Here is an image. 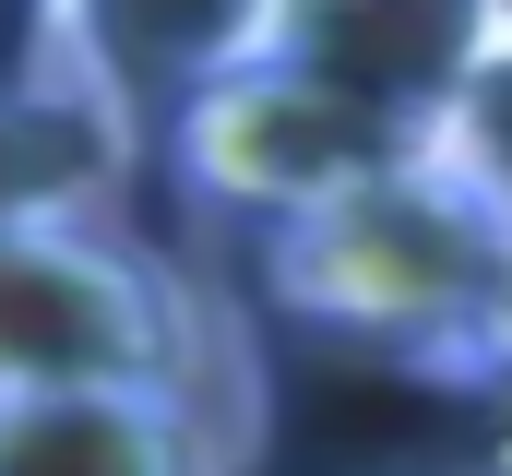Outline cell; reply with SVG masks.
Here are the masks:
<instances>
[{"instance_id": "cell-1", "label": "cell", "mask_w": 512, "mask_h": 476, "mask_svg": "<svg viewBox=\"0 0 512 476\" xmlns=\"http://www.w3.org/2000/svg\"><path fill=\"white\" fill-rule=\"evenodd\" d=\"M501 274H512V215L441 143L262 238V298L286 322H310L322 346L417 357V369H489Z\"/></svg>"}, {"instance_id": "cell-2", "label": "cell", "mask_w": 512, "mask_h": 476, "mask_svg": "<svg viewBox=\"0 0 512 476\" xmlns=\"http://www.w3.org/2000/svg\"><path fill=\"white\" fill-rule=\"evenodd\" d=\"M0 393H227L251 405L239 310L120 215L0 227Z\"/></svg>"}, {"instance_id": "cell-3", "label": "cell", "mask_w": 512, "mask_h": 476, "mask_svg": "<svg viewBox=\"0 0 512 476\" xmlns=\"http://www.w3.org/2000/svg\"><path fill=\"white\" fill-rule=\"evenodd\" d=\"M167 155H179V179L215 215H262V238H274V227H298V215H322V203H346V191H370V179H393L429 143L405 119L358 108L346 84H322V72L251 48L239 24H215L203 60L179 72Z\"/></svg>"}, {"instance_id": "cell-4", "label": "cell", "mask_w": 512, "mask_h": 476, "mask_svg": "<svg viewBox=\"0 0 512 476\" xmlns=\"http://www.w3.org/2000/svg\"><path fill=\"white\" fill-rule=\"evenodd\" d=\"M143 167V108L96 24H24L0 60V227L24 215H120Z\"/></svg>"}, {"instance_id": "cell-5", "label": "cell", "mask_w": 512, "mask_h": 476, "mask_svg": "<svg viewBox=\"0 0 512 476\" xmlns=\"http://www.w3.org/2000/svg\"><path fill=\"white\" fill-rule=\"evenodd\" d=\"M239 36L298 60V72H322V84H346L358 108L405 119L417 143H441L465 84L489 72L501 12H429V0H334L322 12V0H298V12H239Z\"/></svg>"}, {"instance_id": "cell-6", "label": "cell", "mask_w": 512, "mask_h": 476, "mask_svg": "<svg viewBox=\"0 0 512 476\" xmlns=\"http://www.w3.org/2000/svg\"><path fill=\"white\" fill-rule=\"evenodd\" d=\"M251 405L227 393H0V476H239Z\"/></svg>"}, {"instance_id": "cell-7", "label": "cell", "mask_w": 512, "mask_h": 476, "mask_svg": "<svg viewBox=\"0 0 512 476\" xmlns=\"http://www.w3.org/2000/svg\"><path fill=\"white\" fill-rule=\"evenodd\" d=\"M441 155L512 215V12H501V36H489V72L465 84V108H453V131H441Z\"/></svg>"}, {"instance_id": "cell-8", "label": "cell", "mask_w": 512, "mask_h": 476, "mask_svg": "<svg viewBox=\"0 0 512 476\" xmlns=\"http://www.w3.org/2000/svg\"><path fill=\"white\" fill-rule=\"evenodd\" d=\"M489 381H512V274H501V310H489Z\"/></svg>"}]
</instances>
